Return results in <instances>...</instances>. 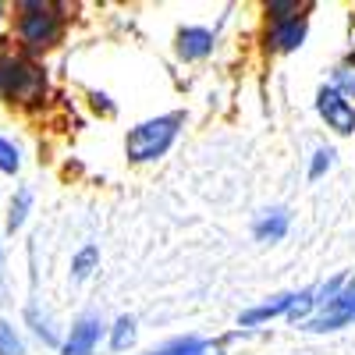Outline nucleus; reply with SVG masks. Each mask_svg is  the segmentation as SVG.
Segmentation results:
<instances>
[{
	"label": "nucleus",
	"mask_w": 355,
	"mask_h": 355,
	"mask_svg": "<svg viewBox=\"0 0 355 355\" xmlns=\"http://www.w3.org/2000/svg\"><path fill=\"white\" fill-rule=\"evenodd\" d=\"M68 15L64 4H50V0H18L11 15V40L21 57H43L64 40Z\"/></svg>",
	"instance_id": "1"
},
{
	"label": "nucleus",
	"mask_w": 355,
	"mask_h": 355,
	"mask_svg": "<svg viewBox=\"0 0 355 355\" xmlns=\"http://www.w3.org/2000/svg\"><path fill=\"white\" fill-rule=\"evenodd\" d=\"M46 93H50V78L40 61L21 57L18 50L0 53V103L36 110L46 103Z\"/></svg>",
	"instance_id": "2"
},
{
	"label": "nucleus",
	"mask_w": 355,
	"mask_h": 355,
	"mask_svg": "<svg viewBox=\"0 0 355 355\" xmlns=\"http://www.w3.org/2000/svg\"><path fill=\"white\" fill-rule=\"evenodd\" d=\"M182 125H185V114H160V117H150V121H139L125 135L128 164H153V160H160L178 142Z\"/></svg>",
	"instance_id": "3"
},
{
	"label": "nucleus",
	"mask_w": 355,
	"mask_h": 355,
	"mask_svg": "<svg viewBox=\"0 0 355 355\" xmlns=\"http://www.w3.org/2000/svg\"><path fill=\"white\" fill-rule=\"evenodd\" d=\"M352 323H355V277H352L313 320L302 323V331H309V334H331V331L352 327Z\"/></svg>",
	"instance_id": "4"
},
{
	"label": "nucleus",
	"mask_w": 355,
	"mask_h": 355,
	"mask_svg": "<svg viewBox=\"0 0 355 355\" xmlns=\"http://www.w3.org/2000/svg\"><path fill=\"white\" fill-rule=\"evenodd\" d=\"M316 114L323 117V125H327L334 135H355V103L341 93L338 85H320Z\"/></svg>",
	"instance_id": "5"
},
{
	"label": "nucleus",
	"mask_w": 355,
	"mask_h": 355,
	"mask_svg": "<svg viewBox=\"0 0 355 355\" xmlns=\"http://www.w3.org/2000/svg\"><path fill=\"white\" fill-rule=\"evenodd\" d=\"M103 338H107V323L96 313H85L68 327V334L61 341V355H96Z\"/></svg>",
	"instance_id": "6"
},
{
	"label": "nucleus",
	"mask_w": 355,
	"mask_h": 355,
	"mask_svg": "<svg viewBox=\"0 0 355 355\" xmlns=\"http://www.w3.org/2000/svg\"><path fill=\"white\" fill-rule=\"evenodd\" d=\"M309 36V18H288V21H266L263 28V46L266 53H295Z\"/></svg>",
	"instance_id": "7"
},
{
	"label": "nucleus",
	"mask_w": 355,
	"mask_h": 355,
	"mask_svg": "<svg viewBox=\"0 0 355 355\" xmlns=\"http://www.w3.org/2000/svg\"><path fill=\"white\" fill-rule=\"evenodd\" d=\"M214 43H217V36L210 28L185 25V28H178V36H174V53L182 57V61H202V57L214 53Z\"/></svg>",
	"instance_id": "8"
},
{
	"label": "nucleus",
	"mask_w": 355,
	"mask_h": 355,
	"mask_svg": "<svg viewBox=\"0 0 355 355\" xmlns=\"http://www.w3.org/2000/svg\"><path fill=\"white\" fill-rule=\"evenodd\" d=\"M295 299H299V295H295V291L274 295L270 302H259V306L245 309V313L239 316V323H242V327H259V323H266V320H274V316H284V320H288V313H291Z\"/></svg>",
	"instance_id": "9"
},
{
	"label": "nucleus",
	"mask_w": 355,
	"mask_h": 355,
	"mask_svg": "<svg viewBox=\"0 0 355 355\" xmlns=\"http://www.w3.org/2000/svg\"><path fill=\"white\" fill-rule=\"evenodd\" d=\"M288 227H291V220H288V210H281V206H274V210H266L259 220H256V227H252V234H256V242H266V245H274V242H281L284 234H288Z\"/></svg>",
	"instance_id": "10"
},
{
	"label": "nucleus",
	"mask_w": 355,
	"mask_h": 355,
	"mask_svg": "<svg viewBox=\"0 0 355 355\" xmlns=\"http://www.w3.org/2000/svg\"><path fill=\"white\" fill-rule=\"evenodd\" d=\"M150 355H224V348L217 341H206V338H178Z\"/></svg>",
	"instance_id": "11"
},
{
	"label": "nucleus",
	"mask_w": 355,
	"mask_h": 355,
	"mask_svg": "<svg viewBox=\"0 0 355 355\" xmlns=\"http://www.w3.org/2000/svg\"><path fill=\"white\" fill-rule=\"evenodd\" d=\"M33 202H36L33 189H18V192L11 196V206H8V231H21V227H25L28 214H33Z\"/></svg>",
	"instance_id": "12"
},
{
	"label": "nucleus",
	"mask_w": 355,
	"mask_h": 355,
	"mask_svg": "<svg viewBox=\"0 0 355 355\" xmlns=\"http://www.w3.org/2000/svg\"><path fill=\"white\" fill-rule=\"evenodd\" d=\"M96 266H100V249H96L93 242H89V245H82V249L71 256V281H75V284L89 281Z\"/></svg>",
	"instance_id": "13"
},
{
	"label": "nucleus",
	"mask_w": 355,
	"mask_h": 355,
	"mask_svg": "<svg viewBox=\"0 0 355 355\" xmlns=\"http://www.w3.org/2000/svg\"><path fill=\"white\" fill-rule=\"evenodd\" d=\"M107 341L114 352H125L135 345V316H117L110 327H107Z\"/></svg>",
	"instance_id": "14"
},
{
	"label": "nucleus",
	"mask_w": 355,
	"mask_h": 355,
	"mask_svg": "<svg viewBox=\"0 0 355 355\" xmlns=\"http://www.w3.org/2000/svg\"><path fill=\"white\" fill-rule=\"evenodd\" d=\"M0 355H28L25 352V338L18 334V327L11 320L0 316Z\"/></svg>",
	"instance_id": "15"
},
{
	"label": "nucleus",
	"mask_w": 355,
	"mask_h": 355,
	"mask_svg": "<svg viewBox=\"0 0 355 355\" xmlns=\"http://www.w3.org/2000/svg\"><path fill=\"white\" fill-rule=\"evenodd\" d=\"M266 11V21H288V18H299L306 8L299 0H270V4H263Z\"/></svg>",
	"instance_id": "16"
},
{
	"label": "nucleus",
	"mask_w": 355,
	"mask_h": 355,
	"mask_svg": "<svg viewBox=\"0 0 355 355\" xmlns=\"http://www.w3.org/2000/svg\"><path fill=\"white\" fill-rule=\"evenodd\" d=\"M18 171H21V150L8 135H0V174H18Z\"/></svg>",
	"instance_id": "17"
},
{
	"label": "nucleus",
	"mask_w": 355,
	"mask_h": 355,
	"mask_svg": "<svg viewBox=\"0 0 355 355\" xmlns=\"http://www.w3.org/2000/svg\"><path fill=\"white\" fill-rule=\"evenodd\" d=\"M25 320L33 323L36 338H43L46 345H61V341H57V334H53V323H50V316H40V309H36V306H28V309H25Z\"/></svg>",
	"instance_id": "18"
},
{
	"label": "nucleus",
	"mask_w": 355,
	"mask_h": 355,
	"mask_svg": "<svg viewBox=\"0 0 355 355\" xmlns=\"http://www.w3.org/2000/svg\"><path fill=\"white\" fill-rule=\"evenodd\" d=\"M331 85H338L348 100H355V57H348L345 64H338V71H334V82H331Z\"/></svg>",
	"instance_id": "19"
},
{
	"label": "nucleus",
	"mask_w": 355,
	"mask_h": 355,
	"mask_svg": "<svg viewBox=\"0 0 355 355\" xmlns=\"http://www.w3.org/2000/svg\"><path fill=\"white\" fill-rule=\"evenodd\" d=\"M334 167V150H327V146H320V150L313 153V160H309V182H320L323 174H327Z\"/></svg>",
	"instance_id": "20"
},
{
	"label": "nucleus",
	"mask_w": 355,
	"mask_h": 355,
	"mask_svg": "<svg viewBox=\"0 0 355 355\" xmlns=\"http://www.w3.org/2000/svg\"><path fill=\"white\" fill-rule=\"evenodd\" d=\"M89 100H93V107H96V110L114 114V103H110V96H107V93H89Z\"/></svg>",
	"instance_id": "21"
},
{
	"label": "nucleus",
	"mask_w": 355,
	"mask_h": 355,
	"mask_svg": "<svg viewBox=\"0 0 355 355\" xmlns=\"http://www.w3.org/2000/svg\"><path fill=\"white\" fill-rule=\"evenodd\" d=\"M8 18H11V15H8V4H0V25H4Z\"/></svg>",
	"instance_id": "22"
},
{
	"label": "nucleus",
	"mask_w": 355,
	"mask_h": 355,
	"mask_svg": "<svg viewBox=\"0 0 355 355\" xmlns=\"http://www.w3.org/2000/svg\"><path fill=\"white\" fill-rule=\"evenodd\" d=\"M0 245H4V227H0Z\"/></svg>",
	"instance_id": "23"
},
{
	"label": "nucleus",
	"mask_w": 355,
	"mask_h": 355,
	"mask_svg": "<svg viewBox=\"0 0 355 355\" xmlns=\"http://www.w3.org/2000/svg\"><path fill=\"white\" fill-rule=\"evenodd\" d=\"M0 53H4V40H0Z\"/></svg>",
	"instance_id": "24"
}]
</instances>
